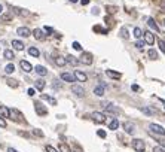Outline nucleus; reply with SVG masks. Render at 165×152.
Instances as JSON below:
<instances>
[{
    "label": "nucleus",
    "instance_id": "22",
    "mask_svg": "<svg viewBox=\"0 0 165 152\" xmlns=\"http://www.w3.org/2000/svg\"><path fill=\"white\" fill-rule=\"evenodd\" d=\"M42 100H46V101H49L52 106H55L57 104V100H55L54 97H51V96H48V94H42Z\"/></svg>",
    "mask_w": 165,
    "mask_h": 152
},
{
    "label": "nucleus",
    "instance_id": "18",
    "mask_svg": "<svg viewBox=\"0 0 165 152\" xmlns=\"http://www.w3.org/2000/svg\"><path fill=\"white\" fill-rule=\"evenodd\" d=\"M12 48L17 51H22L24 49V43H22L21 40H17V39H15V40H12Z\"/></svg>",
    "mask_w": 165,
    "mask_h": 152
},
{
    "label": "nucleus",
    "instance_id": "25",
    "mask_svg": "<svg viewBox=\"0 0 165 152\" xmlns=\"http://www.w3.org/2000/svg\"><path fill=\"white\" fill-rule=\"evenodd\" d=\"M28 54L31 55V57H39L40 55V51L34 48V46H31V48H28Z\"/></svg>",
    "mask_w": 165,
    "mask_h": 152
},
{
    "label": "nucleus",
    "instance_id": "41",
    "mask_svg": "<svg viewBox=\"0 0 165 152\" xmlns=\"http://www.w3.org/2000/svg\"><path fill=\"white\" fill-rule=\"evenodd\" d=\"M43 30L46 32V34H52V32H54V29H52V27H48V25H46Z\"/></svg>",
    "mask_w": 165,
    "mask_h": 152
},
{
    "label": "nucleus",
    "instance_id": "26",
    "mask_svg": "<svg viewBox=\"0 0 165 152\" xmlns=\"http://www.w3.org/2000/svg\"><path fill=\"white\" fill-rule=\"evenodd\" d=\"M118 127H119V121L118 119H113L112 122L109 124V128L112 131H115V130H118Z\"/></svg>",
    "mask_w": 165,
    "mask_h": 152
},
{
    "label": "nucleus",
    "instance_id": "39",
    "mask_svg": "<svg viewBox=\"0 0 165 152\" xmlns=\"http://www.w3.org/2000/svg\"><path fill=\"white\" fill-rule=\"evenodd\" d=\"M144 46V42H141V40H138V42H135V48H138V49H141Z\"/></svg>",
    "mask_w": 165,
    "mask_h": 152
},
{
    "label": "nucleus",
    "instance_id": "50",
    "mask_svg": "<svg viewBox=\"0 0 165 152\" xmlns=\"http://www.w3.org/2000/svg\"><path fill=\"white\" fill-rule=\"evenodd\" d=\"M161 9H162V11H165V0H162V2H161Z\"/></svg>",
    "mask_w": 165,
    "mask_h": 152
},
{
    "label": "nucleus",
    "instance_id": "52",
    "mask_svg": "<svg viewBox=\"0 0 165 152\" xmlns=\"http://www.w3.org/2000/svg\"><path fill=\"white\" fill-rule=\"evenodd\" d=\"M8 152H17V149H14V148H8Z\"/></svg>",
    "mask_w": 165,
    "mask_h": 152
},
{
    "label": "nucleus",
    "instance_id": "43",
    "mask_svg": "<svg viewBox=\"0 0 165 152\" xmlns=\"http://www.w3.org/2000/svg\"><path fill=\"white\" fill-rule=\"evenodd\" d=\"M0 127L2 128H6V121H5V118H2V117H0Z\"/></svg>",
    "mask_w": 165,
    "mask_h": 152
},
{
    "label": "nucleus",
    "instance_id": "56",
    "mask_svg": "<svg viewBox=\"0 0 165 152\" xmlns=\"http://www.w3.org/2000/svg\"><path fill=\"white\" fill-rule=\"evenodd\" d=\"M70 2H72V3H74V2H77V0H70Z\"/></svg>",
    "mask_w": 165,
    "mask_h": 152
},
{
    "label": "nucleus",
    "instance_id": "47",
    "mask_svg": "<svg viewBox=\"0 0 165 152\" xmlns=\"http://www.w3.org/2000/svg\"><path fill=\"white\" fill-rule=\"evenodd\" d=\"M153 152H165L164 148H161V146H156V148H153Z\"/></svg>",
    "mask_w": 165,
    "mask_h": 152
},
{
    "label": "nucleus",
    "instance_id": "55",
    "mask_svg": "<svg viewBox=\"0 0 165 152\" xmlns=\"http://www.w3.org/2000/svg\"><path fill=\"white\" fill-rule=\"evenodd\" d=\"M161 103H162V104H164V107H165V100H161Z\"/></svg>",
    "mask_w": 165,
    "mask_h": 152
},
{
    "label": "nucleus",
    "instance_id": "33",
    "mask_svg": "<svg viewBox=\"0 0 165 152\" xmlns=\"http://www.w3.org/2000/svg\"><path fill=\"white\" fill-rule=\"evenodd\" d=\"M6 84L9 85V86H12V88H17L18 86V82L15 79H6Z\"/></svg>",
    "mask_w": 165,
    "mask_h": 152
},
{
    "label": "nucleus",
    "instance_id": "31",
    "mask_svg": "<svg viewBox=\"0 0 165 152\" xmlns=\"http://www.w3.org/2000/svg\"><path fill=\"white\" fill-rule=\"evenodd\" d=\"M134 36H135L137 39H140V37L143 36V32H141L140 27H135V29H134Z\"/></svg>",
    "mask_w": 165,
    "mask_h": 152
},
{
    "label": "nucleus",
    "instance_id": "44",
    "mask_svg": "<svg viewBox=\"0 0 165 152\" xmlns=\"http://www.w3.org/2000/svg\"><path fill=\"white\" fill-rule=\"evenodd\" d=\"M97 134L104 139V137H106V131H104V130H98V131H97Z\"/></svg>",
    "mask_w": 165,
    "mask_h": 152
},
{
    "label": "nucleus",
    "instance_id": "32",
    "mask_svg": "<svg viewBox=\"0 0 165 152\" xmlns=\"http://www.w3.org/2000/svg\"><path fill=\"white\" fill-rule=\"evenodd\" d=\"M5 72H6V73H9V75H11V73H14V72H15V66H14V64H8V66L5 67Z\"/></svg>",
    "mask_w": 165,
    "mask_h": 152
},
{
    "label": "nucleus",
    "instance_id": "9",
    "mask_svg": "<svg viewBox=\"0 0 165 152\" xmlns=\"http://www.w3.org/2000/svg\"><path fill=\"white\" fill-rule=\"evenodd\" d=\"M61 81L72 84V82H74V81H76V78H74V75H72V73H67V72H64V73H61Z\"/></svg>",
    "mask_w": 165,
    "mask_h": 152
},
{
    "label": "nucleus",
    "instance_id": "23",
    "mask_svg": "<svg viewBox=\"0 0 165 152\" xmlns=\"http://www.w3.org/2000/svg\"><path fill=\"white\" fill-rule=\"evenodd\" d=\"M3 55H5V58H6V60H14V58H15L14 51H11V49H6L5 52H3Z\"/></svg>",
    "mask_w": 165,
    "mask_h": 152
},
{
    "label": "nucleus",
    "instance_id": "57",
    "mask_svg": "<svg viewBox=\"0 0 165 152\" xmlns=\"http://www.w3.org/2000/svg\"><path fill=\"white\" fill-rule=\"evenodd\" d=\"M164 25H165V19H164Z\"/></svg>",
    "mask_w": 165,
    "mask_h": 152
},
{
    "label": "nucleus",
    "instance_id": "49",
    "mask_svg": "<svg viewBox=\"0 0 165 152\" xmlns=\"http://www.w3.org/2000/svg\"><path fill=\"white\" fill-rule=\"evenodd\" d=\"M9 18H11V15H3V17H2V19H3V21H8Z\"/></svg>",
    "mask_w": 165,
    "mask_h": 152
},
{
    "label": "nucleus",
    "instance_id": "11",
    "mask_svg": "<svg viewBox=\"0 0 165 152\" xmlns=\"http://www.w3.org/2000/svg\"><path fill=\"white\" fill-rule=\"evenodd\" d=\"M19 66H21V69H22V70H24L25 73H30V72H31V70L34 69L33 66H31V64H30V63H28V61H25V60H21Z\"/></svg>",
    "mask_w": 165,
    "mask_h": 152
},
{
    "label": "nucleus",
    "instance_id": "13",
    "mask_svg": "<svg viewBox=\"0 0 165 152\" xmlns=\"http://www.w3.org/2000/svg\"><path fill=\"white\" fill-rule=\"evenodd\" d=\"M104 91H106V85H98L94 88V94L98 96V97H103L104 96Z\"/></svg>",
    "mask_w": 165,
    "mask_h": 152
},
{
    "label": "nucleus",
    "instance_id": "6",
    "mask_svg": "<svg viewBox=\"0 0 165 152\" xmlns=\"http://www.w3.org/2000/svg\"><path fill=\"white\" fill-rule=\"evenodd\" d=\"M91 118H92V121L97 122V124H103V122H106V117H104V113H101V112H92Z\"/></svg>",
    "mask_w": 165,
    "mask_h": 152
},
{
    "label": "nucleus",
    "instance_id": "21",
    "mask_svg": "<svg viewBox=\"0 0 165 152\" xmlns=\"http://www.w3.org/2000/svg\"><path fill=\"white\" fill-rule=\"evenodd\" d=\"M66 63H69V64H72V66H76V64L79 63V60H76L73 55H67V57H66Z\"/></svg>",
    "mask_w": 165,
    "mask_h": 152
},
{
    "label": "nucleus",
    "instance_id": "14",
    "mask_svg": "<svg viewBox=\"0 0 165 152\" xmlns=\"http://www.w3.org/2000/svg\"><path fill=\"white\" fill-rule=\"evenodd\" d=\"M74 78H76L77 81H80V82H85V81L88 79V76H86L83 72H79V70H76V72H74Z\"/></svg>",
    "mask_w": 165,
    "mask_h": 152
},
{
    "label": "nucleus",
    "instance_id": "8",
    "mask_svg": "<svg viewBox=\"0 0 165 152\" xmlns=\"http://www.w3.org/2000/svg\"><path fill=\"white\" fill-rule=\"evenodd\" d=\"M124 130H125L128 134H134V133H135V125H134L132 122H129V121H125V122H124Z\"/></svg>",
    "mask_w": 165,
    "mask_h": 152
},
{
    "label": "nucleus",
    "instance_id": "4",
    "mask_svg": "<svg viewBox=\"0 0 165 152\" xmlns=\"http://www.w3.org/2000/svg\"><path fill=\"white\" fill-rule=\"evenodd\" d=\"M9 118L17 121V122H22L24 118H22V113L19 112L18 109H9Z\"/></svg>",
    "mask_w": 165,
    "mask_h": 152
},
{
    "label": "nucleus",
    "instance_id": "42",
    "mask_svg": "<svg viewBox=\"0 0 165 152\" xmlns=\"http://www.w3.org/2000/svg\"><path fill=\"white\" fill-rule=\"evenodd\" d=\"M46 152H58V151L55 149L54 146H51V145H48V146H46Z\"/></svg>",
    "mask_w": 165,
    "mask_h": 152
},
{
    "label": "nucleus",
    "instance_id": "37",
    "mask_svg": "<svg viewBox=\"0 0 165 152\" xmlns=\"http://www.w3.org/2000/svg\"><path fill=\"white\" fill-rule=\"evenodd\" d=\"M158 45H159L161 51H162V52H165V42L162 40V39H159V40H158Z\"/></svg>",
    "mask_w": 165,
    "mask_h": 152
},
{
    "label": "nucleus",
    "instance_id": "29",
    "mask_svg": "<svg viewBox=\"0 0 165 152\" xmlns=\"http://www.w3.org/2000/svg\"><path fill=\"white\" fill-rule=\"evenodd\" d=\"M55 63H57V66L63 67V66L66 64V58H63V57H57V58H55Z\"/></svg>",
    "mask_w": 165,
    "mask_h": 152
},
{
    "label": "nucleus",
    "instance_id": "7",
    "mask_svg": "<svg viewBox=\"0 0 165 152\" xmlns=\"http://www.w3.org/2000/svg\"><path fill=\"white\" fill-rule=\"evenodd\" d=\"M79 63H82V64H86V66L92 64V55L89 54V52H83V54L80 55V58H79Z\"/></svg>",
    "mask_w": 165,
    "mask_h": 152
},
{
    "label": "nucleus",
    "instance_id": "48",
    "mask_svg": "<svg viewBox=\"0 0 165 152\" xmlns=\"http://www.w3.org/2000/svg\"><path fill=\"white\" fill-rule=\"evenodd\" d=\"M158 142H159L161 148H165V139H162V140H158Z\"/></svg>",
    "mask_w": 165,
    "mask_h": 152
},
{
    "label": "nucleus",
    "instance_id": "16",
    "mask_svg": "<svg viewBox=\"0 0 165 152\" xmlns=\"http://www.w3.org/2000/svg\"><path fill=\"white\" fill-rule=\"evenodd\" d=\"M147 25H149L152 30H155L156 33H159V27L156 25V22H155V19H153V18H149V19H147Z\"/></svg>",
    "mask_w": 165,
    "mask_h": 152
},
{
    "label": "nucleus",
    "instance_id": "19",
    "mask_svg": "<svg viewBox=\"0 0 165 152\" xmlns=\"http://www.w3.org/2000/svg\"><path fill=\"white\" fill-rule=\"evenodd\" d=\"M144 40H146L147 45H153V42H155V37H153V34L150 33V32H146V33H144Z\"/></svg>",
    "mask_w": 165,
    "mask_h": 152
},
{
    "label": "nucleus",
    "instance_id": "12",
    "mask_svg": "<svg viewBox=\"0 0 165 152\" xmlns=\"http://www.w3.org/2000/svg\"><path fill=\"white\" fill-rule=\"evenodd\" d=\"M31 33H33V36H34V39H37V40H43V39L46 37V33H43V30H40V29L33 30Z\"/></svg>",
    "mask_w": 165,
    "mask_h": 152
},
{
    "label": "nucleus",
    "instance_id": "51",
    "mask_svg": "<svg viewBox=\"0 0 165 152\" xmlns=\"http://www.w3.org/2000/svg\"><path fill=\"white\" fill-rule=\"evenodd\" d=\"M132 90H134V91H138L140 86H138V85H132Z\"/></svg>",
    "mask_w": 165,
    "mask_h": 152
},
{
    "label": "nucleus",
    "instance_id": "10",
    "mask_svg": "<svg viewBox=\"0 0 165 152\" xmlns=\"http://www.w3.org/2000/svg\"><path fill=\"white\" fill-rule=\"evenodd\" d=\"M72 91L74 93V96H77V97H83L85 96V90L80 85H73L72 86Z\"/></svg>",
    "mask_w": 165,
    "mask_h": 152
},
{
    "label": "nucleus",
    "instance_id": "30",
    "mask_svg": "<svg viewBox=\"0 0 165 152\" xmlns=\"http://www.w3.org/2000/svg\"><path fill=\"white\" fill-rule=\"evenodd\" d=\"M36 88L39 90V91H42V90L45 88V81H42V79L36 81Z\"/></svg>",
    "mask_w": 165,
    "mask_h": 152
},
{
    "label": "nucleus",
    "instance_id": "1",
    "mask_svg": "<svg viewBox=\"0 0 165 152\" xmlns=\"http://www.w3.org/2000/svg\"><path fill=\"white\" fill-rule=\"evenodd\" d=\"M149 130H150V133H153V134L165 136V128L164 127H161L159 124H155V122L149 124Z\"/></svg>",
    "mask_w": 165,
    "mask_h": 152
},
{
    "label": "nucleus",
    "instance_id": "5",
    "mask_svg": "<svg viewBox=\"0 0 165 152\" xmlns=\"http://www.w3.org/2000/svg\"><path fill=\"white\" fill-rule=\"evenodd\" d=\"M103 107H104V110L106 112H110V113H121V109L119 107H116V106H113L112 103H107V101H104L103 103Z\"/></svg>",
    "mask_w": 165,
    "mask_h": 152
},
{
    "label": "nucleus",
    "instance_id": "46",
    "mask_svg": "<svg viewBox=\"0 0 165 152\" xmlns=\"http://www.w3.org/2000/svg\"><path fill=\"white\" fill-rule=\"evenodd\" d=\"M33 134H37L39 137H42V136H43V133H42L40 130H37V128H36V130H33Z\"/></svg>",
    "mask_w": 165,
    "mask_h": 152
},
{
    "label": "nucleus",
    "instance_id": "20",
    "mask_svg": "<svg viewBox=\"0 0 165 152\" xmlns=\"http://www.w3.org/2000/svg\"><path fill=\"white\" fill-rule=\"evenodd\" d=\"M0 117L2 118H9V109L6 106H0Z\"/></svg>",
    "mask_w": 165,
    "mask_h": 152
},
{
    "label": "nucleus",
    "instance_id": "38",
    "mask_svg": "<svg viewBox=\"0 0 165 152\" xmlns=\"http://www.w3.org/2000/svg\"><path fill=\"white\" fill-rule=\"evenodd\" d=\"M94 30H95V32H101L103 34L107 33V30H106V29H101V27H98V25H95V27H94Z\"/></svg>",
    "mask_w": 165,
    "mask_h": 152
},
{
    "label": "nucleus",
    "instance_id": "17",
    "mask_svg": "<svg viewBox=\"0 0 165 152\" xmlns=\"http://www.w3.org/2000/svg\"><path fill=\"white\" fill-rule=\"evenodd\" d=\"M106 75L112 79H121V76H122L119 72H113V70H106Z\"/></svg>",
    "mask_w": 165,
    "mask_h": 152
},
{
    "label": "nucleus",
    "instance_id": "40",
    "mask_svg": "<svg viewBox=\"0 0 165 152\" xmlns=\"http://www.w3.org/2000/svg\"><path fill=\"white\" fill-rule=\"evenodd\" d=\"M73 48L77 51H82V46H80V43L79 42H73Z\"/></svg>",
    "mask_w": 165,
    "mask_h": 152
},
{
    "label": "nucleus",
    "instance_id": "53",
    "mask_svg": "<svg viewBox=\"0 0 165 152\" xmlns=\"http://www.w3.org/2000/svg\"><path fill=\"white\" fill-rule=\"evenodd\" d=\"M80 3L82 5H88V0H80Z\"/></svg>",
    "mask_w": 165,
    "mask_h": 152
},
{
    "label": "nucleus",
    "instance_id": "35",
    "mask_svg": "<svg viewBox=\"0 0 165 152\" xmlns=\"http://www.w3.org/2000/svg\"><path fill=\"white\" fill-rule=\"evenodd\" d=\"M141 112L146 113V115H153V113H155V110H152V109H149V107H141Z\"/></svg>",
    "mask_w": 165,
    "mask_h": 152
},
{
    "label": "nucleus",
    "instance_id": "45",
    "mask_svg": "<svg viewBox=\"0 0 165 152\" xmlns=\"http://www.w3.org/2000/svg\"><path fill=\"white\" fill-rule=\"evenodd\" d=\"M27 93H28V96H34V94H36V90H34V88H28Z\"/></svg>",
    "mask_w": 165,
    "mask_h": 152
},
{
    "label": "nucleus",
    "instance_id": "24",
    "mask_svg": "<svg viewBox=\"0 0 165 152\" xmlns=\"http://www.w3.org/2000/svg\"><path fill=\"white\" fill-rule=\"evenodd\" d=\"M36 73L40 75V76H45V75H48V70L43 67V66H36Z\"/></svg>",
    "mask_w": 165,
    "mask_h": 152
},
{
    "label": "nucleus",
    "instance_id": "27",
    "mask_svg": "<svg viewBox=\"0 0 165 152\" xmlns=\"http://www.w3.org/2000/svg\"><path fill=\"white\" fill-rule=\"evenodd\" d=\"M60 152H72L70 146L66 145V143H60Z\"/></svg>",
    "mask_w": 165,
    "mask_h": 152
},
{
    "label": "nucleus",
    "instance_id": "15",
    "mask_svg": "<svg viewBox=\"0 0 165 152\" xmlns=\"http://www.w3.org/2000/svg\"><path fill=\"white\" fill-rule=\"evenodd\" d=\"M17 33H18L19 36H22V37H28V36L31 34V32H30L27 27H19L18 30H17Z\"/></svg>",
    "mask_w": 165,
    "mask_h": 152
},
{
    "label": "nucleus",
    "instance_id": "3",
    "mask_svg": "<svg viewBox=\"0 0 165 152\" xmlns=\"http://www.w3.org/2000/svg\"><path fill=\"white\" fill-rule=\"evenodd\" d=\"M131 145H132V148H134L137 152H143L144 149H146V143H144L141 139H134Z\"/></svg>",
    "mask_w": 165,
    "mask_h": 152
},
{
    "label": "nucleus",
    "instance_id": "2",
    "mask_svg": "<svg viewBox=\"0 0 165 152\" xmlns=\"http://www.w3.org/2000/svg\"><path fill=\"white\" fill-rule=\"evenodd\" d=\"M34 110H36V113L39 117L48 115V107H46L45 104H42L40 101H36V103H34Z\"/></svg>",
    "mask_w": 165,
    "mask_h": 152
},
{
    "label": "nucleus",
    "instance_id": "36",
    "mask_svg": "<svg viewBox=\"0 0 165 152\" xmlns=\"http://www.w3.org/2000/svg\"><path fill=\"white\" fill-rule=\"evenodd\" d=\"M121 36L124 37V39H128L129 37V34H128V30L124 27V29H121Z\"/></svg>",
    "mask_w": 165,
    "mask_h": 152
},
{
    "label": "nucleus",
    "instance_id": "28",
    "mask_svg": "<svg viewBox=\"0 0 165 152\" xmlns=\"http://www.w3.org/2000/svg\"><path fill=\"white\" fill-rule=\"evenodd\" d=\"M147 55H149V58H150V60H156V58H158V52H156L155 49H149Z\"/></svg>",
    "mask_w": 165,
    "mask_h": 152
},
{
    "label": "nucleus",
    "instance_id": "54",
    "mask_svg": "<svg viewBox=\"0 0 165 152\" xmlns=\"http://www.w3.org/2000/svg\"><path fill=\"white\" fill-rule=\"evenodd\" d=\"M3 12V5H0V14Z\"/></svg>",
    "mask_w": 165,
    "mask_h": 152
},
{
    "label": "nucleus",
    "instance_id": "34",
    "mask_svg": "<svg viewBox=\"0 0 165 152\" xmlns=\"http://www.w3.org/2000/svg\"><path fill=\"white\" fill-rule=\"evenodd\" d=\"M14 12L18 14V15H28V11H22V9H19V8H14Z\"/></svg>",
    "mask_w": 165,
    "mask_h": 152
}]
</instances>
